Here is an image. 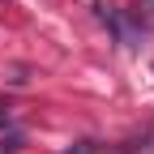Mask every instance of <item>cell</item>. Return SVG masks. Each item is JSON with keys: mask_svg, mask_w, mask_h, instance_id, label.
Returning a JSON list of instances; mask_svg holds the SVG:
<instances>
[{"mask_svg": "<svg viewBox=\"0 0 154 154\" xmlns=\"http://www.w3.org/2000/svg\"><path fill=\"white\" fill-rule=\"evenodd\" d=\"M69 154H99V146L94 141H77V150H69Z\"/></svg>", "mask_w": 154, "mask_h": 154, "instance_id": "cell-1", "label": "cell"}]
</instances>
